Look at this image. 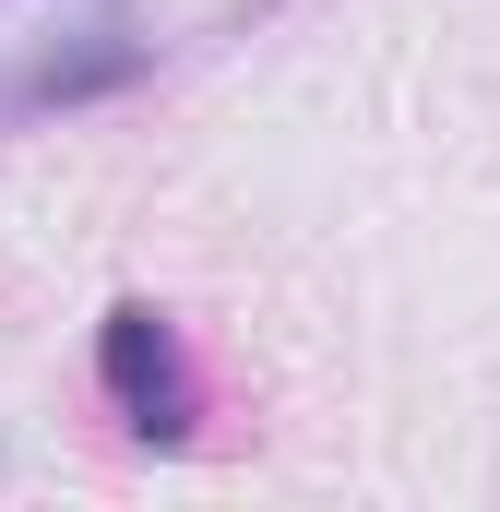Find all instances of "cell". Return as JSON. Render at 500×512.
I'll list each match as a JSON object with an SVG mask.
<instances>
[{
  "mask_svg": "<svg viewBox=\"0 0 500 512\" xmlns=\"http://www.w3.org/2000/svg\"><path fill=\"white\" fill-rule=\"evenodd\" d=\"M108 393L143 441H179L191 429V382H179V334L155 310H108Z\"/></svg>",
  "mask_w": 500,
  "mask_h": 512,
  "instance_id": "1",
  "label": "cell"
}]
</instances>
